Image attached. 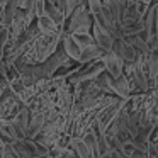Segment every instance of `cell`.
Returning <instances> with one entry per match:
<instances>
[{
	"mask_svg": "<svg viewBox=\"0 0 158 158\" xmlns=\"http://www.w3.org/2000/svg\"><path fill=\"white\" fill-rule=\"evenodd\" d=\"M100 61L104 63V70H107V75L112 77L114 80L123 77V68H124V61L116 55V53L109 51V53H104Z\"/></svg>",
	"mask_w": 158,
	"mask_h": 158,
	"instance_id": "1",
	"label": "cell"
},
{
	"mask_svg": "<svg viewBox=\"0 0 158 158\" xmlns=\"http://www.w3.org/2000/svg\"><path fill=\"white\" fill-rule=\"evenodd\" d=\"M94 43H95L97 46H99L100 49H102L104 53H109L112 51V44H114V38L109 34V32L106 31L104 27H100L99 24H95L94 22Z\"/></svg>",
	"mask_w": 158,
	"mask_h": 158,
	"instance_id": "2",
	"label": "cell"
},
{
	"mask_svg": "<svg viewBox=\"0 0 158 158\" xmlns=\"http://www.w3.org/2000/svg\"><path fill=\"white\" fill-rule=\"evenodd\" d=\"M44 124H46V121H44V116H43L41 112H32L29 126H27V129H26V139H31V141L36 139V138L39 136V133L43 131Z\"/></svg>",
	"mask_w": 158,
	"mask_h": 158,
	"instance_id": "3",
	"label": "cell"
},
{
	"mask_svg": "<svg viewBox=\"0 0 158 158\" xmlns=\"http://www.w3.org/2000/svg\"><path fill=\"white\" fill-rule=\"evenodd\" d=\"M36 26H38L39 32H41V34H44V36H56V34L61 36V32H63V29L60 27L56 22H53L48 15L38 17V24H36Z\"/></svg>",
	"mask_w": 158,
	"mask_h": 158,
	"instance_id": "4",
	"label": "cell"
},
{
	"mask_svg": "<svg viewBox=\"0 0 158 158\" xmlns=\"http://www.w3.org/2000/svg\"><path fill=\"white\" fill-rule=\"evenodd\" d=\"M61 44H63L61 48H63V51H65V55L68 56L72 61H78L80 55H82V48L73 41L72 36H63V38H61Z\"/></svg>",
	"mask_w": 158,
	"mask_h": 158,
	"instance_id": "5",
	"label": "cell"
},
{
	"mask_svg": "<svg viewBox=\"0 0 158 158\" xmlns=\"http://www.w3.org/2000/svg\"><path fill=\"white\" fill-rule=\"evenodd\" d=\"M70 146H72V150L75 151V155L78 158H94L92 151L89 150V146H87L85 143H83L82 138H72L70 139Z\"/></svg>",
	"mask_w": 158,
	"mask_h": 158,
	"instance_id": "6",
	"label": "cell"
},
{
	"mask_svg": "<svg viewBox=\"0 0 158 158\" xmlns=\"http://www.w3.org/2000/svg\"><path fill=\"white\" fill-rule=\"evenodd\" d=\"M112 90L121 97V99H127V97H129V80L124 75L119 77V78H116L112 83Z\"/></svg>",
	"mask_w": 158,
	"mask_h": 158,
	"instance_id": "7",
	"label": "cell"
},
{
	"mask_svg": "<svg viewBox=\"0 0 158 158\" xmlns=\"http://www.w3.org/2000/svg\"><path fill=\"white\" fill-rule=\"evenodd\" d=\"M9 2H10V0H0V7H4L5 4H9Z\"/></svg>",
	"mask_w": 158,
	"mask_h": 158,
	"instance_id": "8",
	"label": "cell"
}]
</instances>
